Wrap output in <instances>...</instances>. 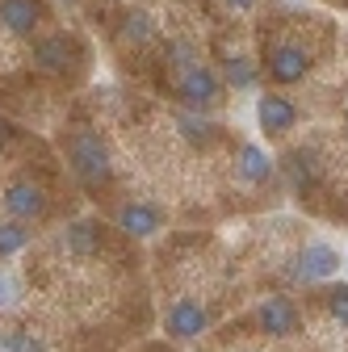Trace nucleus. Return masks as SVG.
<instances>
[{
	"label": "nucleus",
	"instance_id": "obj_8",
	"mask_svg": "<svg viewBox=\"0 0 348 352\" xmlns=\"http://www.w3.org/2000/svg\"><path fill=\"white\" fill-rule=\"evenodd\" d=\"M113 223H118V231L130 235V239H151V235L164 227V214H160V206H151V201H126V206H118Z\"/></svg>",
	"mask_w": 348,
	"mask_h": 352
},
{
	"label": "nucleus",
	"instance_id": "obj_23",
	"mask_svg": "<svg viewBox=\"0 0 348 352\" xmlns=\"http://www.w3.org/2000/svg\"><path fill=\"white\" fill-rule=\"evenodd\" d=\"M9 139H13V126H9L5 118H0V143H9Z\"/></svg>",
	"mask_w": 348,
	"mask_h": 352
},
{
	"label": "nucleus",
	"instance_id": "obj_22",
	"mask_svg": "<svg viewBox=\"0 0 348 352\" xmlns=\"http://www.w3.org/2000/svg\"><path fill=\"white\" fill-rule=\"evenodd\" d=\"M223 5H227V9H235V13H252L260 0H223Z\"/></svg>",
	"mask_w": 348,
	"mask_h": 352
},
{
	"label": "nucleus",
	"instance_id": "obj_12",
	"mask_svg": "<svg viewBox=\"0 0 348 352\" xmlns=\"http://www.w3.org/2000/svg\"><path fill=\"white\" fill-rule=\"evenodd\" d=\"M235 172L243 176L248 185H265V181H273L277 164L269 160V151L260 147V143H239V151H235Z\"/></svg>",
	"mask_w": 348,
	"mask_h": 352
},
{
	"label": "nucleus",
	"instance_id": "obj_16",
	"mask_svg": "<svg viewBox=\"0 0 348 352\" xmlns=\"http://www.w3.org/2000/svg\"><path fill=\"white\" fill-rule=\"evenodd\" d=\"M118 38L126 42V47H147V42L155 38V17H151L147 9H130V13H122Z\"/></svg>",
	"mask_w": 348,
	"mask_h": 352
},
{
	"label": "nucleus",
	"instance_id": "obj_11",
	"mask_svg": "<svg viewBox=\"0 0 348 352\" xmlns=\"http://www.w3.org/2000/svg\"><path fill=\"white\" fill-rule=\"evenodd\" d=\"M42 21L38 0H0V30L13 38H30Z\"/></svg>",
	"mask_w": 348,
	"mask_h": 352
},
{
	"label": "nucleus",
	"instance_id": "obj_24",
	"mask_svg": "<svg viewBox=\"0 0 348 352\" xmlns=\"http://www.w3.org/2000/svg\"><path fill=\"white\" fill-rule=\"evenodd\" d=\"M344 264H348V252H344Z\"/></svg>",
	"mask_w": 348,
	"mask_h": 352
},
{
	"label": "nucleus",
	"instance_id": "obj_5",
	"mask_svg": "<svg viewBox=\"0 0 348 352\" xmlns=\"http://www.w3.org/2000/svg\"><path fill=\"white\" fill-rule=\"evenodd\" d=\"M5 210H9L13 223H34V218H42L51 210V197H47V189L34 185V181H13L5 189Z\"/></svg>",
	"mask_w": 348,
	"mask_h": 352
},
{
	"label": "nucleus",
	"instance_id": "obj_17",
	"mask_svg": "<svg viewBox=\"0 0 348 352\" xmlns=\"http://www.w3.org/2000/svg\"><path fill=\"white\" fill-rule=\"evenodd\" d=\"M223 84H231V88H256V63L252 59H243V55H235V59H227V67H223Z\"/></svg>",
	"mask_w": 348,
	"mask_h": 352
},
{
	"label": "nucleus",
	"instance_id": "obj_20",
	"mask_svg": "<svg viewBox=\"0 0 348 352\" xmlns=\"http://www.w3.org/2000/svg\"><path fill=\"white\" fill-rule=\"evenodd\" d=\"M327 311H331V319L340 323V327H348V281H336L327 294Z\"/></svg>",
	"mask_w": 348,
	"mask_h": 352
},
{
	"label": "nucleus",
	"instance_id": "obj_7",
	"mask_svg": "<svg viewBox=\"0 0 348 352\" xmlns=\"http://www.w3.org/2000/svg\"><path fill=\"white\" fill-rule=\"evenodd\" d=\"M344 264V256L331 248V243H323V239H315V243H307L298 252V260H294V273L302 277V281H327V277H336V269Z\"/></svg>",
	"mask_w": 348,
	"mask_h": 352
},
{
	"label": "nucleus",
	"instance_id": "obj_9",
	"mask_svg": "<svg viewBox=\"0 0 348 352\" xmlns=\"http://www.w3.org/2000/svg\"><path fill=\"white\" fill-rule=\"evenodd\" d=\"M311 72V51L294 47V42H281V47L269 51V80L273 84H298Z\"/></svg>",
	"mask_w": 348,
	"mask_h": 352
},
{
	"label": "nucleus",
	"instance_id": "obj_18",
	"mask_svg": "<svg viewBox=\"0 0 348 352\" xmlns=\"http://www.w3.org/2000/svg\"><path fill=\"white\" fill-rule=\"evenodd\" d=\"M30 248V231H25V223H0V256H17V252H25Z\"/></svg>",
	"mask_w": 348,
	"mask_h": 352
},
{
	"label": "nucleus",
	"instance_id": "obj_19",
	"mask_svg": "<svg viewBox=\"0 0 348 352\" xmlns=\"http://www.w3.org/2000/svg\"><path fill=\"white\" fill-rule=\"evenodd\" d=\"M0 348H5V352H47V344H42L34 331H5V336H0Z\"/></svg>",
	"mask_w": 348,
	"mask_h": 352
},
{
	"label": "nucleus",
	"instance_id": "obj_15",
	"mask_svg": "<svg viewBox=\"0 0 348 352\" xmlns=\"http://www.w3.org/2000/svg\"><path fill=\"white\" fill-rule=\"evenodd\" d=\"M285 176H290V185H294L298 193H311L315 181H319V160H315V151H307V147L290 151V155H285Z\"/></svg>",
	"mask_w": 348,
	"mask_h": 352
},
{
	"label": "nucleus",
	"instance_id": "obj_3",
	"mask_svg": "<svg viewBox=\"0 0 348 352\" xmlns=\"http://www.w3.org/2000/svg\"><path fill=\"white\" fill-rule=\"evenodd\" d=\"M76 63H80L76 38L51 34V38H38V42H34V67H38V72H47V76H67V72H76Z\"/></svg>",
	"mask_w": 348,
	"mask_h": 352
},
{
	"label": "nucleus",
	"instance_id": "obj_2",
	"mask_svg": "<svg viewBox=\"0 0 348 352\" xmlns=\"http://www.w3.org/2000/svg\"><path fill=\"white\" fill-rule=\"evenodd\" d=\"M177 97L185 101V109L206 113L223 101V76L206 63H189V67L177 72Z\"/></svg>",
	"mask_w": 348,
	"mask_h": 352
},
{
	"label": "nucleus",
	"instance_id": "obj_10",
	"mask_svg": "<svg viewBox=\"0 0 348 352\" xmlns=\"http://www.w3.org/2000/svg\"><path fill=\"white\" fill-rule=\"evenodd\" d=\"M256 319H260V327H265L269 336H294L298 331V306L285 294H269L265 302H260Z\"/></svg>",
	"mask_w": 348,
	"mask_h": 352
},
{
	"label": "nucleus",
	"instance_id": "obj_1",
	"mask_svg": "<svg viewBox=\"0 0 348 352\" xmlns=\"http://www.w3.org/2000/svg\"><path fill=\"white\" fill-rule=\"evenodd\" d=\"M67 164H72V172H76L89 189L109 185V176H113L109 147L101 143V135H97V130H89V126L72 130V139H67Z\"/></svg>",
	"mask_w": 348,
	"mask_h": 352
},
{
	"label": "nucleus",
	"instance_id": "obj_6",
	"mask_svg": "<svg viewBox=\"0 0 348 352\" xmlns=\"http://www.w3.org/2000/svg\"><path fill=\"white\" fill-rule=\"evenodd\" d=\"M256 122H260V130H265L269 139H281L298 126V105L290 97H281V93H265L256 101Z\"/></svg>",
	"mask_w": 348,
	"mask_h": 352
},
{
	"label": "nucleus",
	"instance_id": "obj_14",
	"mask_svg": "<svg viewBox=\"0 0 348 352\" xmlns=\"http://www.w3.org/2000/svg\"><path fill=\"white\" fill-rule=\"evenodd\" d=\"M177 130H181V139L193 143V147H214L219 143V122H210L206 113H193V109L177 113Z\"/></svg>",
	"mask_w": 348,
	"mask_h": 352
},
{
	"label": "nucleus",
	"instance_id": "obj_21",
	"mask_svg": "<svg viewBox=\"0 0 348 352\" xmlns=\"http://www.w3.org/2000/svg\"><path fill=\"white\" fill-rule=\"evenodd\" d=\"M17 302V281L9 273H0V306H13Z\"/></svg>",
	"mask_w": 348,
	"mask_h": 352
},
{
	"label": "nucleus",
	"instance_id": "obj_4",
	"mask_svg": "<svg viewBox=\"0 0 348 352\" xmlns=\"http://www.w3.org/2000/svg\"><path fill=\"white\" fill-rule=\"evenodd\" d=\"M206 327H210V311H206L202 302H193V298H177V302L168 306V315H164V331L172 340H181V344L197 340Z\"/></svg>",
	"mask_w": 348,
	"mask_h": 352
},
{
	"label": "nucleus",
	"instance_id": "obj_13",
	"mask_svg": "<svg viewBox=\"0 0 348 352\" xmlns=\"http://www.w3.org/2000/svg\"><path fill=\"white\" fill-rule=\"evenodd\" d=\"M63 248H67V256H97L101 252V227L93 223V218H76V223L63 231Z\"/></svg>",
	"mask_w": 348,
	"mask_h": 352
}]
</instances>
